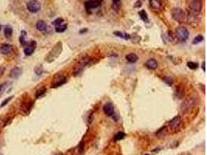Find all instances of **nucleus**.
<instances>
[{
	"label": "nucleus",
	"instance_id": "nucleus-13",
	"mask_svg": "<svg viewBox=\"0 0 207 155\" xmlns=\"http://www.w3.org/2000/svg\"><path fill=\"white\" fill-rule=\"evenodd\" d=\"M145 65L147 68L151 69V70H155L156 68H157L158 67V64L157 62V61L154 58H151L148 61H147Z\"/></svg>",
	"mask_w": 207,
	"mask_h": 155
},
{
	"label": "nucleus",
	"instance_id": "nucleus-36",
	"mask_svg": "<svg viewBox=\"0 0 207 155\" xmlns=\"http://www.w3.org/2000/svg\"><path fill=\"white\" fill-rule=\"evenodd\" d=\"M20 43H21V44H23V45H25L26 44V41L25 40V36H24V34H23L22 36H20Z\"/></svg>",
	"mask_w": 207,
	"mask_h": 155
},
{
	"label": "nucleus",
	"instance_id": "nucleus-8",
	"mask_svg": "<svg viewBox=\"0 0 207 155\" xmlns=\"http://www.w3.org/2000/svg\"><path fill=\"white\" fill-rule=\"evenodd\" d=\"M103 1V0H88L85 2V7L87 10L98 8L102 5Z\"/></svg>",
	"mask_w": 207,
	"mask_h": 155
},
{
	"label": "nucleus",
	"instance_id": "nucleus-17",
	"mask_svg": "<svg viewBox=\"0 0 207 155\" xmlns=\"http://www.w3.org/2000/svg\"><path fill=\"white\" fill-rule=\"evenodd\" d=\"M167 133H168V127L166 126H164L156 132V136L159 138H162L167 134Z\"/></svg>",
	"mask_w": 207,
	"mask_h": 155
},
{
	"label": "nucleus",
	"instance_id": "nucleus-11",
	"mask_svg": "<svg viewBox=\"0 0 207 155\" xmlns=\"http://www.w3.org/2000/svg\"><path fill=\"white\" fill-rule=\"evenodd\" d=\"M150 6L155 10H161L163 6V2L161 0H150Z\"/></svg>",
	"mask_w": 207,
	"mask_h": 155
},
{
	"label": "nucleus",
	"instance_id": "nucleus-30",
	"mask_svg": "<svg viewBox=\"0 0 207 155\" xmlns=\"http://www.w3.org/2000/svg\"><path fill=\"white\" fill-rule=\"evenodd\" d=\"M163 80H164V82L168 85V86H172V85H173V83H174L173 79L171 77H164Z\"/></svg>",
	"mask_w": 207,
	"mask_h": 155
},
{
	"label": "nucleus",
	"instance_id": "nucleus-31",
	"mask_svg": "<svg viewBox=\"0 0 207 155\" xmlns=\"http://www.w3.org/2000/svg\"><path fill=\"white\" fill-rule=\"evenodd\" d=\"M63 22H64V19H63L62 18H57V19H54V21H53L52 24L54 25L55 26H58V25L62 24Z\"/></svg>",
	"mask_w": 207,
	"mask_h": 155
},
{
	"label": "nucleus",
	"instance_id": "nucleus-4",
	"mask_svg": "<svg viewBox=\"0 0 207 155\" xmlns=\"http://www.w3.org/2000/svg\"><path fill=\"white\" fill-rule=\"evenodd\" d=\"M189 31L185 26H180L176 29V36L180 41H185L189 38Z\"/></svg>",
	"mask_w": 207,
	"mask_h": 155
},
{
	"label": "nucleus",
	"instance_id": "nucleus-33",
	"mask_svg": "<svg viewBox=\"0 0 207 155\" xmlns=\"http://www.w3.org/2000/svg\"><path fill=\"white\" fill-rule=\"evenodd\" d=\"M13 96H10V97L7 98L6 99H5V100L2 102V103H1V105H0V107L2 108V107H3V106H5V105H6L9 103V102L13 99Z\"/></svg>",
	"mask_w": 207,
	"mask_h": 155
},
{
	"label": "nucleus",
	"instance_id": "nucleus-22",
	"mask_svg": "<svg viewBox=\"0 0 207 155\" xmlns=\"http://www.w3.org/2000/svg\"><path fill=\"white\" fill-rule=\"evenodd\" d=\"M138 14H139L140 19H141L143 21H144V22L148 23V21H149V19H148L147 14V13L145 12V10H144V9L140 10V11L139 12V13H138Z\"/></svg>",
	"mask_w": 207,
	"mask_h": 155
},
{
	"label": "nucleus",
	"instance_id": "nucleus-35",
	"mask_svg": "<svg viewBox=\"0 0 207 155\" xmlns=\"http://www.w3.org/2000/svg\"><path fill=\"white\" fill-rule=\"evenodd\" d=\"M78 150H79V152L80 153H82L83 151H84V142L82 141L80 143H79V145H78Z\"/></svg>",
	"mask_w": 207,
	"mask_h": 155
},
{
	"label": "nucleus",
	"instance_id": "nucleus-15",
	"mask_svg": "<svg viewBox=\"0 0 207 155\" xmlns=\"http://www.w3.org/2000/svg\"><path fill=\"white\" fill-rule=\"evenodd\" d=\"M35 42H32L31 44L30 45H28L27 47H25V49H24V53H25V54L26 55H27V56H30L35 51Z\"/></svg>",
	"mask_w": 207,
	"mask_h": 155
},
{
	"label": "nucleus",
	"instance_id": "nucleus-12",
	"mask_svg": "<svg viewBox=\"0 0 207 155\" xmlns=\"http://www.w3.org/2000/svg\"><path fill=\"white\" fill-rule=\"evenodd\" d=\"M66 82H67L66 77L61 76V77H59L58 78H55V79H54V81L53 82V83H52L51 87H52V88H57V87L61 86V85H64Z\"/></svg>",
	"mask_w": 207,
	"mask_h": 155
},
{
	"label": "nucleus",
	"instance_id": "nucleus-38",
	"mask_svg": "<svg viewBox=\"0 0 207 155\" xmlns=\"http://www.w3.org/2000/svg\"><path fill=\"white\" fill-rule=\"evenodd\" d=\"M203 70L204 71H206V69H205V61H203Z\"/></svg>",
	"mask_w": 207,
	"mask_h": 155
},
{
	"label": "nucleus",
	"instance_id": "nucleus-3",
	"mask_svg": "<svg viewBox=\"0 0 207 155\" xmlns=\"http://www.w3.org/2000/svg\"><path fill=\"white\" fill-rule=\"evenodd\" d=\"M189 12L193 16L199 14L203 8V1L202 0H192L189 3Z\"/></svg>",
	"mask_w": 207,
	"mask_h": 155
},
{
	"label": "nucleus",
	"instance_id": "nucleus-16",
	"mask_svg": "<svg viewBox=\"0 0 207 155\" xmlns=\"http://www.w3.org/2000/svg\"><path fill=\"white\" fill-rule=\"evenodd\" d=\"M12 50V46L8 44H2L0 46V51L2 54H8Z\"/></svg>",
	"mask_w": 207,
	"mask_h": 155
},
{
	"label": "nucleus",
	"instance_id": "nucleus-28",
	"mask_svg": "<svg viewBox=\"0 0 207 155\" xmlns=\"http://www.w3.org/2000/svg\"><path fill=\"white\" fill-rule=\"evenodd\" d=\"M203 40V36L202 35H198L197 36H195L194 38V40L192 41V44H198Z\"/></svg>",
	"mask_w": 207,
	"mask_h": 155
},
{
	"label": "nucleus",
	"instance_id": "nucleus-34",
	"mask_svg": "<svg viewBox=\"0 0 207 155\" xmlns=\"http://www.w3.org/2000/svg\"><path fill=\"white\" fill-rule=\"evenodd\" d=\"M35 73L37 74V75H40V74L43 73V68H42V67H36L35 68Z\"/></svg>",
	"mask_w": 207,
	"mask_h": 155
},
{
	"label": "nucleus",
	"instance_id": "nucleus-21",
	"mask_svg": "<svg viewBox=\"0 0 207 155\" xmlns=\"http://www.w3.org/2000/svg\"><path fill=\"white\" fill-rule=\"evenodd\" d=\"M4 34H5V36H6V38H10V37L12 36V34H13V28L11 27V26L7 25V26H6V27H5Z\"/></svg>",
	"mask_w": 207,
	"mask_h": 155
},
{
	"label": "nucleus",
	"instance_id": "nucleus-39",
	"mask_svg": "<svg viewBox=\"0 0 207 155\" xmlns=\"http://www.w3.org/2000/svg\"><path fill=\"white\" fill-rule=\"evenodd\" d=\"M55 155H63V154H62L61 153H60V152H59V153H57Z\"/></svg>",
	"mask_w": 207,
	"mask_h": 155
},
{
	"label": "nucleus",
	"instance_id": "nucleus-7",
	"mask_svg": "<svg viewBox=\"0 0 207 155\" xmlns=\"http://www.w3.org/2000/svg\"><path fill=\"white\" fill-rule=\"evenodd\" d=\"M61 51H62V45H61V43H57V44L54 46V47L53 48V50L50 52L47 59H48V58H51L50 61L54 60V58H56L57 57L59 56Z\"/></svg>",
	"mask_w": 207,
	"mask_h": 155
},
{
	"label": "nucleus",
	"instance_id": "nucleus-5",
	"mask_svg": "<svg viewBox=\"0 0 207 155\" xmlns=\"http://www.w3.org/2000/svg\"><path fill=\"white\" fill-rule=\"evenodd\" d=\"M89 61H90V57H88V56L82 58V60L78 62V65L75 68V70H74V75H75V76L78 75V74L82 71L83 68L89 62Z\"/></svg>",
	"mask_w": 207,
	"mask_h": 155
},
{
	"label": "nucleus",
	"instance_id": "nucleus-10",
	"mask_svg": "<svg viewBox=\"0 0 207 155\" xmlns=\"http://www.w3.org/2000/svg\"><path fill=\"white\" fill-rule=\"evenodd\" d=\"M104 113L108 116H112L114 114V106L111 103H106L103 106Z\"/></svg>",
	"mask_w": 207,
	"mask_h": 155
},
{
	"label": "nucleus",
	"instance_id": "nucleus-24",
	"mask_svg": "<svg viewBox=\"0 0 207 155\" xmlns=\"http://www.w3.org/2000/svg\"><path fill=\"white\" fill-rule=\"evenodd\" d=\"M125 137H126V133L124 132H118L114 137V140H116V141L121 140H123V139H124Z\"/></svg>",
	"mask_w": 207,
	"mask_h": 155
},
{
	"label": "nucleus",
	"instance_id": "nucleus-26",
	"mask_svg": "<svg viewBox=\"0 0 207 155\" xmlns=\"http://www.w3.org/2000/svg\"><path fill=\"white\" fill-rule=\"evenodd\" d=\"M46 91H47V89H46L45 87H42L41 88L38 89L37 92H36V94H35L36 98H40V97H41L42 95H44V93L46 92Z\"/></svg>",
	"mask_w": 207,
	"mask_h": 155
},
{
	"label": "nucleus",
	"instance_id": "nucleus-29",
	"mask_svg": "<svg viewBox=\"0 0 207 155\" xmlns=\"http://www.w3.org/2000/svg\"><path fill=\"white\" fill-rule=\"evenodd\" d=\"M187 66L190 69H192V70H195V69H197L199 65H198V64L197 63H195V62H192V61H189L187 63Z\"/></svg>",
	"mask_w": 207,
	"mask_h": 155
},
{
	"label": "nucleus",
	"instance_id": "nucleus-41",
	"mask_svg": "<svg viewBox=\"0 0 207 155\" xmlns=\"http://www.w3.org/2000/svg\"><path fill=\"white\" fill-rule=\"evenodd\" d=\"M145 155H149V154H145Z\"/></svg>",
	"mask_w": 207,
	"mask_h": 155
},
{
	"label": "nucleus",
	"instance_id": "nucleus-37",
	"mask_svg": "<svg viewBox=\"0 0 207 155\" xmlns=\"http://www.w3.org/2000/svg\"><path fill=\"white\" fill-rule=\"evenodd\" d=\"M136 3H137V4H135V7H140L141 5H142V4H141V2L140 1V0H139V1H137Z\"/></svg>",
	"mask_w": 207,
	"mask_h": 155
},
{
	"label": "nucleus",
	"instance_id": "nucleus-23",
	"mask_svg": "<svg viewBox=\"0 0 207 155\" xmlns=\"http://www.w3.org/2000/svg\"><path fill=\"white\" fill-rule=\"evenodd\" d=\"M68 25L67 24H61L55 26V31L57 33H63L67 30Z\"/></svg>",
	"mask_w": 207,
	"mask_h": 155
},
{
	"label": "nucleus",
	"instance_id": "nucleus-18",
	"mask_svg": "<svg viewBox=\"0 0 207 155\" xmlns=\"http://www.w3.org/2000/svg\"><path fill=\"white\" fill-rule=\"evenodd\" d=\"M36 27L39 31H45L47 28V25L44 20H39L36 24Z\"/></svg>",
	"mask_w": 207,
	"mask_h": 155
},
{
	"label": "nucleus",
	"instance_id": "nucleus-9",
	"mask_svg": "<svg viewBox=\"0 0 207 155\" xmlns=\"http://www.w3.org/2000/svg\"><path fill=\"white\" fill-rule=\"evenodd\" d=\"M182 122V120H181V117L180 116H175L174 117L172 120H171V121L169 122V127L170 129L174 130L178 128V126H180Z\"/></svg>",
	"mask_w": 207,
	"mask_h": 155
},
{
	"label": "nucleus",
	"instance_id": "nucleus-2",
	"mask_svg": "<svg viewBox=\"0 0 207 155\" xmlns=\"http://www.w3.org/2000/svg\"><path fill=\"white\" fill-rule=\"evenodd\" d=\"M172 18L178 23H184L186 20V14L180 8H174L172 10Z\"/></svg>",
	"mask_w": 207,
	"mask_h": 155
},
{
	"label": "nucleus",
	"instance_id": "nucleus-6",
	"mask_svg": "<svg viewBox=\"0 0 207 155\" xmlns=\"http://www.w3.org/2000/svg\"><path fill=\"white\" fill-rule=\"evenodd\" d=\"M27 9L30 12L35 13L39 12L41 9V4L40 2H38L37 0H31V1L28 2L27 5H26Z\"/></svg>",
	"mask_w": 207,
	"mask_h": 155
},
{
	"label": "nucleus",
	"instance_id": "nucleus-1",
	"mask_svg": "<svg viewBox=\"0 0 207 155\" xmlns=\"http://www.w3.org/2000/svg\"><path fill=\"white\" fill-rule=\"evenodd\" d=\"M196 103H197V96L195 95H191L181 105V111L183 113H187L191 109L194 107Z\"/></svg>",
	"mask_w": 207,
	"mask_h": 155
},
{
	"label": "nucleus",
	"instance_id": "nucleus-14",
	"mask_svg": "<svg viewBox=\"0 0 207 155\" xmlns=\"http://www.w3.org/2000/svg\"><path fill=\"white\" fill-rule=\"evenodd\" d=\"M22 69L19 68H17V67H16L14 68H13L11 71H10V74H9V76L11 77L12 78H18L21 74H22Z\"/></svg>",
	"mask_w": 207,
	"mask_h": 155
},
{
	"label": "nucleus",
	"instance_id": "nucleus-19",
	"mask_svg": "<svg viewBox=\"0 0 207 155\" xmlns=\"http://www.w3.org/2000/svg\"><path fill=\"white\" fill-rule=\"evenodd\" d=\"M126 59L130 63H135L138 60V56L134 53H130V54H128L126 56Z\"/></svg>",
	"mask_w": 207,
	"mask_h": 155
},
{
	"label": "nucleus",
	"instance_id": "nucleus-32",
	"mask_svg": "<svg viewBox=\"0 0 207 155\" xmlns=\"http://www.w3.org/2000/svg\"><path fill=\"white\" fill-rule=\"evenodd\" d=\"M121 0H113V8L115 10H117L120 7V2Z\"/></svg>",
	"mask_w": 207,
	"mask_h": 155
},
{
	"label": "nucleus",
	"instance_id": "nucleus-20",
	"mask_svg": "<svg viewBox=\"0 0 207 155\" xmlns=\"http://www.w3.org/2000/svg\"><path fill=\"white\" fill-rule=\"evenodd\" d=\"M113 34L118 37H120L122 39H125V40H130V35L126 33H123V32H120V31H115L113 32Z\"/></svg>",
	"mask_w": 207,
	"mask_h": 155
},
{
	"label": "nucleus",
	"instance_id": "nucleus-25",
	"mask_svg": "<svg viewBox=\"0 0 207 155\" xmlns=\"http://www.w3.org/2000/svg\"><path fill=\"white\" fill-rule=\"evenodd\" d=\"M9 83L10 82H3L2 84L0 85V95H2V93H4L5 92H6V88L10 85Z\"/></svg>",
	"mask_w": 207,
	"mask_h": 155
},
{
	"label": "nucleus",
	"instance_id": "nucleus-40",
	"mask_svg": "<svg viewBox=\"0 0 207 155\" xmlns=\"http://www.w3.org/2000/svg\"><path fill=\"white\" fill-rule=\"evenodd\" d=\"M1 29H2V26L0 25V30H1Z\"/></svg>",
	"mask_w": 207,
	"mask_h": 155
},
{
	"label": "nucleus",
	"instance_id": "nucleus-27",
	"mask_svg": "<svg viewBox=\"0 0 207 155\" xmlns=\"http://www.w3.org/2000/svg\"><path fill=\"white\" fill-rule=\"evenodd\" d=\"M175 90H176L175 92H176L177 97H178V99H182V98L183 97V95H184V91H183L182 88L180 87V86H178V87L176 88Z\"/></svg>",
	"mask_w": 207,
	"mask_h": 155
}]
</instances>
